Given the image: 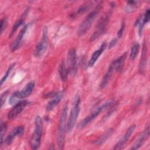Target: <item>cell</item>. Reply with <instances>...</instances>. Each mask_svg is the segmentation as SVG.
<instances>
[{"instance_id":"6da1fadb","label":"cell","mask_w":150,"mask_h":150,"mask_svg":"<svg viewBox=\"0 0 150 150\" xmlns=\"http://www.w3.org/2000/svg\"><path fill=\"white\" fill-rule=\"evenodd\" d=\"M101 8V4H98L96 6L92 12H91L88 15L86 16V17L81 22L78 28L77 35L79 36H83L90 29L93 21L95 20V19L97 18V16L100 12Z\"/></svg>"},{"instance_id":"7a4b0ae2","label":"cell","mask_w":150,"mask_h":150,"mask_svg":"<svg viewBox=\"0 0 150 150\" xmlns=\"http://www.w3.org/2000/svg\"><path fill=\"white\" fill-rule=\"evenodd\" d=\"M67 104H65L61 112L57 132V144L59 149H63L64 144V135L66 129V122L67 114Z\"/></svg>"},{"instance_id":"3957f363","label":"cell","mask_w":150,"mask_h":150,"mask_svg":"<svg viewBox=\"0 0 150 150\" xmlns=\"http://www.w3.org/2000/svg\"><path fill=\"white\" fill-rule=\"evenodd\" d=\"M35 128L30 141V145L31 148L35 150L38 149L40 145L43 131V122L40 116L38 115L36 117L35 120Z\"/></svg>"},{"instance_id":"277c9868","label":"cell","mask_w":150,"mask_h":150,"mask_svg":"<svg viewBox=\"0 0 150 150\" xmlns=\"http://www.w3.org/2000/svg\"><path fill=\"white\" fill-rule=\"evenodd\" d=\"M114 103V100H110L101 104V105L97 107L90 115H87L85 118H84L79 124L78 127L80 129L85 127L90 122H91L93 119L96 118L99 114L101 113L102 111H104L108 107H111Z\"/></svg>"},{"instance_id":"5b68a950","label":"cell","mask_w":150,"mask_h":150,"mask_svg":"<svg viewBox=\"0 0 150 150\" xmlns=\"http://www.w3.org/2000/svg\"><path fill=\"white\" fill-rule=\"evenodd\" d=\"M80 111V97L77 96L75 97L74 102L73 103L72 108L70 111V114L67 121V130L68 132H70L77 121L78 116Z\"/></svg>"},{"instance_id":"8992f818","label":"cell","mask_w":150,"mask_h":150,"mask_svg":"<svg viewBox=\"0 0 150 150\" xmlns=\"http://www.w3.org/2000/svg\"><path fill=\"white\" fill-rule=\"evenodd\" d=\"M48 33H47V28L44 26L42 30V36L40 40L37 44L35 49L34 50V56L35 57H39L44 54L46 52L47 46H48Z\"/></svg>"},{"instance_id":"52a82bcc","label":"cell","mask_w":150,"mask_h":150,"mask_svg":"<svg viewBox=\"0 0 150 150\" xmlns=\"http://www.w3.org/2000/svg\"><path fill=\"white\" fill-rule=\"evenodd\" d=\"M110 14L111 13L109 12L100 18L97 24V26L96 27V31L93 32V33L91 36V38L90 39V42L94 41L105 32L107 29L106 28L108 23V21L110 19Z\"/></svg>"},{"instance_id":"ba28073f","label":"cell","mask_w":150,"mask_h":150,"mask_svg":"<svg viewBox=\"0 0 150 150\" xmlns=\"http://www.w3.org/2000/svg\"><path fill=\"white\" fill-rule=\"evenodd\" d=\"M67 68L71 74H74L77 70V54L74 48L70 49L67 53Z\"/></svg>"},{"instance_id":"9c48e42d","label":"cell","mask_w":150,"mask_h":150,"mask_svg":"<svg viewBox=\"0 0 150 150\" xmlns=\"http://www.w3.org/2000/svg\"><path fill=\"white\" fill-rule=\"evenodd\" d=\"M135 128H136V125L135 124H133V125H131L128 128V129L125 132V133L124 135V136L122 137V138L120 139V141L117 143V144L115 145V146L113 148V149H115V150L123 149L125 146V145L128 142L130 137L131 136V135L134 132Z\"/></svg>"},{"instance_id":"30bf717a","label":"cell","mask_w":150,"mask_h":150,"mask_svg":"<svg viewBox=\"0 0 150 150\" xmlns=\"http://www.w3.org/2000/svg\"><path fill=\"white\" fill-rule=\"evenodd\" d=\"M24 132V127L23 126L20 125L15 128L9 135L6 137V138L4 140L3 144L6 146L10 145L13 141V139L18 136H21ZM2 144V145H3Z\"/></svg>"},{"instance_id":"8fae6325","label":"cell","mask_w":150,"mask_h":150,"mask_svg":"<svg viewBox=\"0 0 150 150\" xmlns=\"http://www.w3.org/2000/svg\"><path fill=\"white\" fill-rule=\"evenodd\" d=\"M28 101L26 100H23L18 102L17 104L14 105V107L8 114V118L9 119H13L18 116L26 107L28 105Z\"/></svg>"},{"instance_id":"7c38bea8","label":"cell","mask_w":150,"mask_h":150,"mask_svg":"<svg viewBox=\"0 0 150 150\" xmlns=\"http://www.w3.org/2000/svg\"><path fill=\"white\" fill-rule=\"evenodd\" d=\"M30 25V23H28V24H26L22 28V29L20 30L18 36L16 37V38L15 39V40L12 42V43L11 44V50L12 52H15L16 51L17 49H18L21 44H22V39H23V38L28 29V28H29V26Z\"/></svg>"},{"instance_id":"4fadbf2b","label":"cell","mask_w":150,"mask_h":150,"mask_svg":"<svg viewBox=\"0 0 150 150\" xmlns=\"http://www.w3.org/2000/svg\"><path fill=\"white\" fill-rule=\"evenodd\" d=\"M149 136V127L147 125L141 134L137 139L132 146L131 148V149H138L144 144L146 140Z\"/></svg>"},{"instance_id":"5bb4252c","label":"cell","mask_w":150,"mask_h":150,"mask_svg":"<svg viewBox=\"0 0 150 150\" xmlns=\"http://www.w3.org/2000/svg\"><path fill=\"white\" fill-rule=\"evenodd\" d=\"M63 96V91H60L56 93L51 100H50L46 105V110L49 111L53 110L61 101L62 97Z\"/></svg>"},{"instance_id":"9a60e30c","label":"cell","mask_w":150,"mask_h":150,"mask_svg":"<svg viewBox=\"0 0 150 150\" xmlns=\"http://www.w3.org/2000/svg\"><path fill=\"white\" fill-rule=\"evenodd\" d=\"M106 47H107V43L105 42H104L102 43V45H101L100 49L96 50L93 53V54L91 55V59L88 62V67H92L94 66V64H95V63L96 62L97 59L99 58L100 55L102 54V53L104 52V50H105Z\"/></svg>"},{"instance_id":"2e32d148","label":"cell","mask_w":150,"mask_h":150,"mask_svg":"<svg viewBox=\"0 0 150 150\" xmlns=\"http://www.w3.org/2000/svg\"><path fill=\"white\" fill-rule=\"evenodd\" d=\"M29 8H27L25 11H24L23 13L22 14V15L21 16V17L18 19L14 23V25H13L12 26V30L11 31V33H10V35H9V38H11L12 36L13 35V33L17 30V29L19 28V27H20L24 22V21L25 20V18H26L27 16V15L28 14V12H29Z\"/></svg>"},{"instance_id":"e0dca14e","label":"cell","mask_w":150,"mask_h":150,"mask_svg":"<svg viewBox=\"0 0 150 150\" xmlns=\"http://www.w3.org/2000/svg\"><path fill=\"white\" fill-rule=\"evenodd\" d=\"M115 70V66H114V64L113 63V62H112L111 63V64H110V66H109V68L107 71V73H105V76H104V77L103 78V80L100 83V88L101 89L104 88L108 84L113 72Z\"/></svg>"},{"instance_id":"ac0fdd59","label":"cell","mask_w":150,"mask_h":150,"mask_svg":"<svg viewBox=\"0 0 150 150\" xmlns=\"http://www.w3.org/2000/svg\"><path fill=\"white\" fill-rule=\"evenodd\" d=\"M34 87L35 82L33 81H31L26 84L23 88L21 91H19V95L21 98H25L28 97L32 93Z\"/></svg>"},{"instance_id":"d6986e66","label":"cell","mask_w":150,"mask_h":150,"mask_svg":"<svg viewBox=\"0 0 150 150\" xmlns=\"http://www.w3.org/2000/svg\"><path fill=\"white\" fill-rule=\"evenodd\" d=\"M147 60V47L146 42L144 43L141 57L140 59V62L139 65V70L141 72H142L145 70V67L146 66V63Z\"/></svg>"},{"instance_id":"ffe728a7","label":"cell","mask_w":150,"mask_h":150,"mask_svg":"<svg viewBox=\"0 0 150 150\" xmlns=\"http://www.w3.org/2000/svg\"><path fill=\"white\" fill-rule=\"evenodd\" d=\"M59 73L60 74V77L62 81H66L67 80L68 78V74H69V69L67 67H66V64L64 61H62L59 66Z\"/></svg>"},{"instance_id":"44dd1931","label":"cell","mask_w":150,"mask_h":150,"mask_svg":"<svg viewBox=\"0 0 150 150\" xmlns=\"http://www.w3.org/2000/svg\"><path fill=\"white\" fill-rule=\"evenodd\" d=\"M126 56H127V52H125L118 59L113 61V63L115 66V70L116 71H120L122 70L124 64Z\"/></svg>"},{"instance_id":"7402d4cb","label":"cell","mask_w":150,"mask_h":150,"mask_svg":"<svg viewBox=\"0 0 150 150\" xmlns=\"http://www.w3.org/2000/svg\"><path fill=\"white\" fill-rule=\"evenodd\" d=\"M138 1H129L127 2V5L125 8V11L127 13L133 12L136 10L138 7Z\"/></svg>"},{"instance_id":"603a6c76","label":"cell","mask_w":150,"mask_h":150,"mask_svg":"<svg viewBox=\"0 0 150 150\" xmlns=\"http://www.w3.org/2000/svg\"><path fill=\"white\" fill-rule=\"evenodd\" d=\"M112 132H113V129L112 128H110L103 135H101L98 139H97L95 142V144L97 145L103 144L107 140V139L111 135V134H112Z\"/></svg>"},{"instance_id":"cb8c5ba5","label":"cell","mask_w":150,"mask_h":150,"mask_svg":"<svg viewBox=\"0 0 150 150\" xmlns=\"http://www.w3.org/2000/svg\"><path fill=\"white\" fill-rule=\"evenodd\" d=\"M21 100L19 95V91H16L13 93L10 97L9 100V103L11 105H15Z\"/></svg>"},{"instance_id":"d4e9b609","label":"cell","mask_w":150,"mask_h":150,"mask_svg":"<svg viewBox=\"0 0 150 150\" xmlns=\"http://www.w3.org/2000/svg\"><path fill=\"white\" fill-rule=\"evenodd\" d=\"M139 47H140V46L138 43H135L132 46L131 50V53H130V58L132 60H134L136 58V57L139 52Z\"/></svg>"},{"instance_id":"484cf974","label":"cell","mask_w":150,"mask_h":150,"mask_svg":"<svg viewBox=\"0 0 150 150\" xmlns=\"http://www.w3.org/2000/svg\"><path fill=\"white\" fill-rule=\"evenodd\" d=\"M0 126H1V129H0V138H1L0 141H1V143H0V145H1V146H2L3 142H4V137L6 128H7V125L5 123L3 122V121H1Z\"/></svg>"},{"instance_id":"4316f807","label":"cell","mask_w":150,"mask_h":150,"mask_svg":"<svg viewBox=\"0 0 150 150\" xmlns=\"http://www.w3.org/2000/svg\"><path fill=\"white\" fill-rule=\"evenodd\" d=\"M15 63H12V64H11L9 66V67H8V70H6L5 74H4V76H3V77L1 79V86H2L3 85V84L5 83V81L6 80L7 78L8 77L9 75L10 74L11 71L12 70L13 68L15 67Z\"/></svg>"},{"instance_id":"83f0119b","label":"cell","mask_w":150,"mask_h":150,"mask_svg":"<svg viewBox=\"0 0 150 150\" xmlns=\"http://www.w3.org/2000/svg\"><path fill=\"white\" fill-rule=\"evenodd\" d=\"M92 4V2H88V3H86L84 5L81 6L77 11L76 12V15H80L83 12H85L86 11H87L89 8H91V6Z\"/></svg>"},{"instance_id":"f1b7e54d","label":"cell","mask_w":150,"mask_h":150,"mask_svg":"<svg viewBox=\"0 0 150 150\" xmlns=\"http://www.w3.org/2000/svg\"><path fill=\"white\" fill-rule=\"evenodd\" d=\"M149 15H150V11H149V9H148L146 11L145 13H144V16L142 18H141V21H142V23H143L144 25H145L147 22H149V18H150Z\"/></svg>"},{"instance_id":"f546056e","label":"cell","mask_w":150,"mask_h":150,"mask_svg":"<svg viewBox=\"0 0 150 150\" xmlns=\"http://www.w3.org/2000/svg\"><path fill=\"white\" fill-rule=\"evenodd\" d=\"M8 93H9V90H6L5 91H4L1 96V107H2L3 105L4 104L6 98L8 95Z\"/></svg>"},{"instance_id":"4dcf8cb0","label":"cell","mask_w":150,"mask_h":150,"mask_svg":"<svg viewBox=\"0 0 150 150\" xmlns=\"http://www.w3.org/2000/svg\"><path fill=\"white\" fill-rule=\"evenodd\" d=\"M7 25V19L6 18H2L1 21V33H2Z\"/></svg>"},{"instance_id":"1f68e13d","label":"cell","mask_w":150,"mask_h":150,"mask_svg":"<svg viewBox=\"0 0 150 150\" xmlns=\"http://www.w3.org/2000/svg\"><path fill=\"white\" fill-rule=\"evenodd\" d=\"M125 22L124 21H122V23H121V27L117 33V36H118V38H121V36H122V34H123V32H124V29H125Z\"/></svg>"},{"instance_id":"d6a6232c","label":"cell","mask_w":150,"mask_h":150,"mask_svg":"<svg viewBox=\"0 0 150 150\" xmlns=\"http://www.w3.org/2000/svg\"><path fill=\"white\" fill-rule=\"evenodd\" d=\"M117 41H118L117 38H114V39H112L110 42V43H109V45H108V49H110L112 48V47L116 45Z\"/></svg>"},{"instance_id":"836d02e7","label":"cell","mask_w":150,"mask_h":150,"mask_svg":"<svg viewBox=\"0 0 150 150\" xmlns=\"http://www.w3.org/2000/svg\"><path fill=\"white\" fill-rule=\"evenodd\" d=\"M54 144H50V145H49V149H54Z\"/></svg>"}]
</instances>
